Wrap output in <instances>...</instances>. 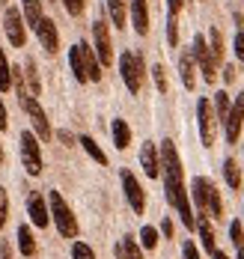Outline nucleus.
<instances>
[{"label": "nucleus", "instance_id": "f257e3e1", "mask_svg": "<svg viewBox=\"0 0 244 259\" xmlns=\"http://www.w3.org/2000/svg\"><path fill=\"white\" fill-rule=\"evenodd\" d=\"M161 170H164V188H167L170 206L179 211V221L188 230H197V218H193V208L188 203V191H185V182H182V158L176 152L173 140L161 143Z\"/></svg>", "mask_w": 244, "mask_h": 259}, {"label": "nucleus", "instance_id": "f03ea898", "mask_svg": "<svg viewBox=\"0 0 244 259\" xmlns=\"http://www.w3.org/2000/svg\"><path fill=\"white\" fill-rule=\"evenodd\" d=\"M48 211H51V221H54V227L60 230L63 238H78V221H75L69 203L60 197V191L48 194Z\"/></svg>", "mask_w": 244, "mask_h": 259}, {"label": "nucleus", "instance_id": "7ed1b4c3", "mask_svg": "<svg viewBox=\"0 0 244 259\" xmlns=\"http://www.w3.org/2000/svg\"><path fill=\"white\" fill-rule=\"evenodd\" d=\"M119 75H122V83L128 87V93L137 96L140 90H143V57L134 51H125L119 57Z\"/></svg>", "mask_w": 244, "mask_h": 259}, {"label": "nucleus", "instance_id": "20e7f679", "mask_svg": "<svg viewBox=\"0 0 244 259\" xmlns=\"http://www.w3.org/2000/svg\"><path fill=\"white\" fill-rule=\"evenodd\" d=\"M18 99H21V107H24V113H27L30 122H33V134L39 140H48L51 137V125H48V116H45L42 104L36 102V96H30L27 90H24V93H18Z\"/></svg>", "mask_w": 244, "mask_h": 259}, {"label": "nucleus", "instance_id": "39448f33", "mask_svg": "<svg viewBox=\"0 0 244 259\" xmlns=\"http://www.w3.org/2000/svg\"><path fill=\"white\" fill-rule=\"evenodd\" d=\"M3 33L12 42V48H24L27 45V24H24V15L15 6H6V12H3Z\"/></svg>", "mask_w": 244, "mask_h": 259}, {"label": "nucleus", "instance_id": "423d86ee", "mask_svg": "<svg viewBox=\"0 0 244 259\" xmlns=\"http://www.w3.org/2000/svg\"><path fill=\"white\" fill-rule=\"evenodd\" d=\"M197 122H200V137H203V146L212 149L217 137V116L212 110V102L209 99H200L197 102Z\"/></svg>", "mask_w": 244, "mask_h": 259}, {"label": "nucleus", "instance_id": "0eeeda50", "mask_svg": "<svg viewBox=\"0 0 244 259\" xmlns=\"http://www.w3.org/2000/svg\"><path fill=\"white\" fill-rule=\"evenodd\" d=\"M39 137L33 131H21V164L30 176H39L42 173V149L36 143Z\"/></svg>", "mask_w": 244, "mask_h": 259}, {"label": "nucleus", "instance_id": "6e6552de", "mask_svg": "<svg viewBox=\"0 0 244 259\" xmlns=\"http://www.w3.org/2000/svg\"><path fill=\"white\" fill-rule=\"evenodd\" d=\"M190 54H193V60L200 63V69H203V78L212 80L217 78V63L215 57H212V51H209V42H206V36L200 33V36H193V48H190Z\"/></svg>", "mask_w": 244, "mask_h": 259}, {"label": "nucleus", "instance_id": "1a4fd4ad", "mask_svg": "<svg viewBox=\"0 0 244 259\" xmlns=\"http://www.w3.org/2000/svg\"><path fill=\"white\" fill-rule=\"evenodd\" d=\"M122 191H125V200H128L131 211L143 214L146 211V194H143V188H140V182L131 170H122Z\"/></svg>", "mask_w": 244, "mask_h": 259}, {"label": "nucleus", "instance_id": "9d476101", "mask_svg": "<svg viewBox=\"0 0 244 259\" xmlns=\"http://www.w3.org/2000/svg\"><path fill=\"white\" fill-rule=\"evenodd\" d=\"M244 125V93H238V99L232 102L226 119H223V131H226V143H238V134Z\"/></svg>", "mask_w": 244, "mask_h": 259}, {"label": "nucleus", "instance_id": "9b49d317", "mask_svg": "<svg viewBox=\"0 0 244 259\" xmlns=\"http://www.w3.org/2000/svg\"><path fill=\"white\" fill-rule=\"evenodd\" d=\"M92 39H95V57H99V63L102 66H110L113 63V42H110V30L105 21H95L92 24Z\"/></svg>", "mask_w": 244, "mask_h": 259}, {"label": "nucleus", "instance_id": "f8f14e48", "mask_svg": "<svg viewBox=\"0 0 244 259\" xmlns=\"http://www.w3.org/2000/svg\"><path fill=\"white\" fill-rule=\"evenodd\" d=\"M36 39H39V45L45 48L48 54H57L60 51V30L51 18H42L39 27H36Z\"/></svg>", "mask_w": 244, "mask_h": 259}, {"label": "nucleus", "instance_id": "ddd939ff", "mask_svg": "<svg viewBox=\"0 0 244 259\" xmlns=\"http://www.w3.org/2000/svg\"><path fill=\"white\" fill-rule=\"evenodd\" d=\"M27 214H30V221H33L39 230H45V227L51 224V211H48L45 197H42L39 191H33V194L27 197Z\"/></svg>", "mask_w": 244, "mask_h": 259}, {"label": "nucleus", "instance_id": "4468645a", "mask_svg": "<svg viewBox=\"0 0 244 259\" xmlns=\"http://www.w3.org/2000/svg\"><path fill=\"white\" fill-rule=\"evenodd\" d=\"M140 167L149 179H158L161 176V152L155 149V143H143L140 146Z\"/></svg>", "mask_w": 244, "mask_h": 259}, {"label": "nucleus", "instance_id": "2eb2a0df", "mask_svg": "<svg viewBox=\"0 0 244 259\" xmlns=\"http://www.w3.org/2000/svg\"><path fill=\"white\" fill-rule=\"evenodd\" d=\"M212 188H215V182L206 179V176H197V179L190 182V194H193V203H197V214H209V194H212Z\"/></svg>", "mask_w": 244, "mask_h": 259}, {"label": "nucleus", "instance_id": "dca6fc26", "mask_svg": "<svg viewBox=\"0 0 244 259\" xmlns=\"http://www.w3.org/2000/svg\"><path fill=\"white\" fill-rule=\"evenodd\" d=\"M197 60H193V54L188 51H182L179 54V78H182V87L185 90H193V83H197Z\"/></svg>", "mask_w": 244, "mask_h": 259}, {"label": "nucleus", "instance_id": "f3484780", "mask_svg": "<svg viewBox=\"0 0 244 259\" xmlns=\"http://www.w3.org/2000/svg\"><path fill=\"white\" fill-rule=\"evenodd\" d=\"M131 24H134L137 36L149 33V6H146V0H131Z\"/></svg>", "mask_w": 244, "mask_h": 259}, {"label": "nucleus", "instance_id": "a211bd4d", "mask_svg": "<svg viewBox=\"0 0 244 259\" xmlns=\"http://www.w3.org/2000/svg\"><path fill=\"white\" fill-rule=\"evenodd\" d=\"M69 66H72V75L78 83H86V60H83V42H78L72 51H69Z\"/></svg>", "mask_w": 244, "mask_h": 259}, {"label": "nucleus", "instance_id": "6ab92c4d", "mask_svg": "<svg viewBox=\"0 0 244 259\" xmlns=\"http://www.w3.org/2000/svg\"><path fill=\"white\" fill-rule=\"evenodd\" d=\"M110 134H113L116 149H128V143H131V128H128L125 119H113V122H110Z\"/></svg>", "mask_w": 244, "mask_h": 259}, {"label": "nucleus", "instance_id": "aec40b11", "mask_svg": "<svg viewBox=\"0 0 244 259\" xmlns=\"http://www.w3.org/2000/svg\"><path fill=\"white\" fill-rule=\"evenodd\" d=\"M197 233H200V241H203V247L209 250V253H215V233H212V224H209V214H200L197 218Z\"/></svg>", "mask_w": 244, "mask_h": 259}, {"label": "nucleus", "instance_id": "412c9836", "mask_svg": "<svg viewBox=\"0 0 244 259\" xmlns=\"http://www.w3.org/2000/svg\"><path fill=\"white\" fill-rule=\"evenodd\" d=\"M21 6H24V24L36 30L39 21L45 18V15H42V0H21Z\"/></svg>", "mask_w": 244, "mask_h": 259}, {"label": "nucleus", "instance_id": "4be33fe9", "mask_svg": "<svg viewBox=\"0 0 244 259\" xmlns=\"http://www.w3.org/2000/svg\"><path fill=\"white\" fill-rule=\"evenodd\" d=\"M116 259H143V253H140V244H137L131 235L119 238V244H116Z\"/></svg>", "mask_w": 244, "mask_h": 259}, {"label": "nucleus", "instance_id": "5701e85b", "mask_svg": "<svg viewBox=\"0 0 244 259\" xmlns=\"http://www.w3.org/2000/svg\"><path fill=\"white\" fill-rule=\"evenodd\" d=\"M83 60H86V78L89 80H102V63H99V57L95 51L83 42Z\"/></svg>", "mask_w": 244, "mask_h": 259}, {"label": "nucleus", "instance_id": "b1692460", "mask_svg": "<svg viewBox=\"0 0 244 259\" xmlns=\"http://www.w3.org/2000/svg\"><path fill=\"white\" fill-rule=\"evenodd\" d=\"M18 250H21V256H36V238L30 233V227H18Z\"/></svg>", "mask_w": 244, "mask_h": 259}, {"label": "nucleus", "instance_id": "393cba45", "mask_svg": "<svg viewBox=\"0 0 244 259\" xmlns=\"http://www.w3.org/2000/svg\"><path fill=\"white\" fill-rule=\"evenodd\" d=\"M108 12H110V21L119 27H125V21H128V12H125V0H108Z\"/></svg>", "mask_w": 244, "mask_h": 259}, {"label": "nucleus", "instance_id": "a878e982", "mask_svg": "<svg viewBox=\"0 0 244 259\" xmlns=\"http://www.w3.org/2000/svg\"><path fill=\"white\" fill-rule=\"evenodd\" d=\"M78 143H81L83 149H86V155L92 158L95 164H108V155H105V152L99 149V143H95L92 137H86V134H83V137H81V140H78Z\"/></svg>", "mask_w": 244, "mask_h": 259}, {"label": "nucleus", "instance_id": "bb28decb", "mask_svg": "<svg viewBox=\"0 0 244 259\" xmlns=\"http://www.w3.org/2000/svg\"><path fill=\"white\" fill-rule=\"evenodd\" d=\"M223 176H226V185H229L232 191L241 185V170H238V164H235L232 158H226V161H223Z\"/></svg>", "mask_w": 244, "mask_h": 259}, {"label": "nucleus", "instance_id": "cd10ccee", "mask_svg": "<svg viewBox=\"0 0 244 259\" xmlns=\"http://www.w3.org/2000/svg\"><path fill=\"white\" fill-rule=\"evenodd\" d=\"M9 90H12V66L0 48V93H9Z\"/></svg>", "mask_w": 244, "mask_h": 259}, {"label": "nucleus", "instance_id": "c85d7f7f", "mask_svg": "<svg viewBox=\"0 0 244 259\" xmlns=\"http://www.w3.org/2000/svg\"><path fill=\"white\" fill-rule=\"evenodd\" d=\"M229 107H232V102H229L226 90H220V93H215V116H217V122H220V125H223V119H226Z\"/></svg>", "mask_w": 244, "mask_h": 259}, {"label": "nucleus", "instance_id": "c756f323", "mask_svg": "<svg viewBox=\"0 0 244 259\" xmlns=\"http://www.w3.org/2000/svg\"><path fill=\"white\" fill-rule=\"evenodd\" d=\"M140 244H143L146 250H155V247H158V230H155V227H143V230H140Z\"/></svg>", "mask_w": 244, "mask_h": 259}, {"label": "nucleus", "instance_id": "7c9ffc66", "mask_svg": "<svg viewBox=\"0 0 244 259\" xmlns=\"http://www.w3.org/2000/svg\"><path fill=\"white\" fill-rule=\"evenodd\" d=\"M209 51H212V57H215V63L223 60V42H220V33H217V30L209 33Z\"/></svg>", "mask_w": 244, "mask_h": 259}, {"label": "nucleus", "instance_id": "2f4dec72", "mask_svg": "<svg viewBox=\"0 0 244 259\" xmlns=\"http://www.w3.org/2000/svg\"><path fill=\"white\" fill-rule=\"evenodd\" d=\"M24 69H27V80H30V96H39L42 83H39V75H36V63L27 60V63H24Z\"/></svg>", "mask_w": 244, "mask_h": 259}, {"label": "nucleus", "instance_id": "473e14b6", "mask_svg": "<svg viewBox=\"0 0 244 259\" xmlns=\"http://www.w3.org/2000/svg\"><path fill=\"white\" fill-rule=\"evenodd\" d=\"M72 259H95V253H92V247H89V244L75 241V244H72Z\"/></svg>", "mask_w": 244, "mask_h": 259}, {"label": "nucleus", "instance_id": "72a5a7b5", "mask_svg": "<svg viewBox=\"0 0 244 259\" xmlns=\"http://www.w3.org/2000/svg\"><path fill=\"white\" fill-rule=\"evenodd\" d=\"M167 42H170V48L179 45V24H176V15H170V21H167Z\"/></svg>", "mask_w": 244, "mask_h": 259}, {"label": "nucleus", "instance_id": "f704fd0d", "mask_svg": "<svg viewBox=\"0 0 244 259\" xmlns=\"http://www.w3.org/2000/svg\"><path fill=\"white\" fill-rule=\"evenodd\" d=\"M6 214H9V194H6V188L0 185V230L6 227Z\"/></svg>", "mask_w": 244, "mask_h": 259}, {"label": "nucleus", "instance_id": "c9c22d12", "mask_svg": "<svg viewBox=\"0 0 244 259\" xmlns=\"http://www.w3.org/2000/svg\"><path fill=\"white\" fill-rule=\"evenodd\" d=\"M63 6H66V12L69 15H83V6H86V0H63Z\"/></svg>", "mask_w": 244, "mask_h": 259}, {"label": "nucleus", "instance_id": "e433bc0d", "mask_svg": "<svg viewBox=\"0 0 244 259\" xmlns=\"http://www.w3.org/2000/svg\"><path fill=\"white\" fill-rule=\"evenodd\" d=\"M229 238H232V244H235V247H241V244H244L241 221H232V224H229Z\"/></svg>", "mask_w": 244, "mask_h": 259}, {"label": "nucleus", "instance_id": "4c0bfd02", "mask_svg": "<svg viewBox=\"0 0 244 259\" xmlns=\"http://www.w3.org/2000/svg\"><path fill=\"white\" fill-rule=\"evenodd\" d=\"M152 78H155L158 93H167V75H164V66H155V69H152Z\"/></svg>", "mask_w": 244, "mask_h": 259}, {"label": "nucleus", "instance_id": "58836bf2", "mask_svg": "<svg viewBox=\"0 0 244 259\" xmlns=\"http://www.w3.org/2000/svg\"><path fill=\"white\" fill-rule=\"evenodd\" d=\"M235 57H238V63H244V27L235 33Z\"/></svg>", "mask_w": 244, "mask_h": 259}, {"label": "nucleus", "instance_id": "ea45409f", "mask_svg": "<svg viewBox=\"0 0 244 259\" xmlns=\"http://www.w3.org/2000/svg\"><path fill=\"white\" fill-rule=\"evenodd\" d=\"M182 259H200V253H197V244H193V241H185V244H182Z\"/></svg>", "mask_w": 244, "mask_h": 259}, {"label": "nucleus", "instance_id": "a19ab883", "mask_svg": "<svg viewBox=\"0 0 244 259\" xmlns=\"http://www.w3.org/2000/svg\"><path fill=\"white\" fill-rule=\"evenodd\" d=\"M185 6V0H167V9H170V15H179V9Z\"/></svg>", "mask_w": 244, "mask_h": 259}, {"label": "nucleus", "instance_id": "79ce46f5", "mask_svg": "<svg viewBox=\"0 0 244 259\" xmlns=\"http://www.w3.org/2000/svg\"><path fill=\"white\" fill-rule=\"evenodd\" d=\"M9 128V116H6V107H3V99H0V131Z\"/></svg>", "mask_w": 244, "mask_h": 259}, {"label": "nucleus", "instance_id": "37998d69", "mask_svg": "<svg viewBox=\"0 0 244 259\" xmlns=\"http://www.w3.org/2000/svg\"><path fill=\"white\" fill-rule=\"evenodd\" d=\"M0 259H12V247H9V241H0Z\"/></svg>", "mask_w": 244, "mask_h": 259}, {"label": "nucleus", "instance_id": "c03bdc74", "mask_svg": "<svg viewBox=\"0 0 244 259\" xmlns=\"http://www.w3.org/2000/svg\"><path fill=\"white\" fill-rule=\"evenodd\" d=\"M223 80H226V83L235 80V66H226V69H223Z\"/></svg>", "mask_w": 244, "mask_h": 259}, {"label": "nucleus", "instance_id": "a18cd8bd", "mask_svg": "<svg viewBox=\"0 0 244 259\" xmlns=\"http://www.w3.org/2000/svg\"><path fill=\"white\" fill-rule=\"evenodd\" d=\"M161 233L167 235V238L173 235V221H164V224H161Z\"/></svg>", "mask_w": 244, "mask_h": 259}, {"label": "nucleus", "instance_id": "49530a36", "mask_svg": "<svg viewBox=\"0 0 244 259\" xmlns=\"http://www.w3.org/2000/svg\"><path fill=\"white\" fill-rule=\"evenodd\" d=\"M60 140H63L66 146H72V134H69V131H60Z\"/></svg>", "mask_w": 244, "mask_h": 259}, {"label": "nucleus", "instance_id": "de8ad7c7", "mask_svg": "<svg viewBox=\"0 0 244 259\" xmlns=\"http://www.w3.org/2000/svg\"><path fill=\"white\" fill-rule=\"evenodd\" d=\"M212 259H229V256H226L223 250H215V253H212Z\"/></svg>", "mask_w": 244, "mask_h": 259}, {"label": "nucleus", "instance_id": "09e8293b", "mask_svg": "<svg viewBox=\"0 0 244 259\" xmlns=\"http://www.w3.org/2000/svg\"><path fill=\"white\" fill-rule=\"evenodd\" d=\"M238 259H244V244H241V247H238Z\"/></svg>", "mask_w": 244, "mask_h": 259}, {"label": "nucleus", "instance_id": "8fccbe9b", "mask_svg": "<svg viewBox=\"0 0 244 259\" xmlns=\"http://www.w3.org/2000/svg\"><path fill=\"white\" fill-rule=\"evenodd\" d=\"M0 164H3V146H0Z\"/></svg>", "mask_w": 244, "mask_h": 259}, {"label": "nucleus", "instance_id": "3c124183", "mask_svg": "<svg viewBox=\"0 0 244 259\" xmlns=\"http://www.w3.org/2000/svg\"><path fill=\"white\" fill-rule=\"evenodd\" d=\"M0 3H6V0H0Z\"/></svg>", "mask_w": 244, "mask_h": 259}]
</instances>
